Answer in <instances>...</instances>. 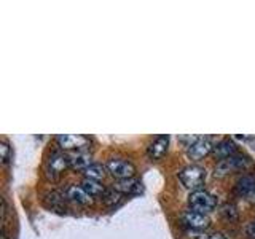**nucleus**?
Returning <instances> with one entry per match:
<instances>
[{
  "label": "nucleus",
  "mask_w": 255,
  "mask_h": 239,
  "mask_svg": "<svg viewBox=\"0 0 255 239\" xmlns=\"http://www.w3.org/2000/svg\"><path fill=\"white\" fill-rule=\"evenodd\" d=\"M107 169L114 175L115 179L123 180V179H132L135 174V166L123 158H112L107 161Z\"/></svg>",
  "instance_id": "20e7f679"
},
{
  "label": "nucleus",
  "mask_w": 255,
  "mask_h": 239,
  "mask_svg": "<svg viewBox=\"0 0 255 239\" xmlns=\"http://www.w3.org/2000/svg\"><path fill=\"white\" fill-rule=\"evenodd\" d=\"M249 166H251L249 158H246L243 155H233L217 163V166H215V175L222 177V175H227L230 172L246 169V167H249Z\"/></svg>",
  "instance_id": "7ed1b4c3"
},
{
  "label": "nucleus",
  "mask_w": 255,
  "mask_h": 239,
  "mask_svg": "<svg viewBox=\"0 0 255 239\" xmlns=\"http://www.w3.org/2000/svg\"><path fill=\"white\" fill-rule=\"evenodd\" d=\"M212 150H214V145H212L211 139L198 137L195 142H191L187 145V156L190 159H195V161H198V159H203L204 156L209 155Z\"/></svg>",
  "instance_id": "39448f33"
},
{
  "label": "nucleus",
  "mask_w": 255,
  "mask_h": 239,
  "mask_svg": "<svg viewBox=\"0 0 255 239\" xmlns=\"http://www.w3.org/2000/svg\"><path fill=\"white\" fill-rule=\"evenodd\" d=\"M222 215H223V217H225L227 220H236V217H238L236 207H235L233 204H227V206L222 209Z\"/></svg>",
  "instance_id": "a211bd4d"
},
{
  "label": "nucleus",
  "mask_w": 255,
  "mask_h": 239,
  "mask_svg": "<svg viewBox=\"0 0 255 239\" xmlns=\"http://www.w3.org/2000/svg\"><path fill=\"white\" fill-rule=\"evenodd\" d=\"M114 188L118 191V193H135L140 188V183L132 179H123V180H117L114 183Z\"/></svg>",
  "instance_id": "4468645a"
},
{
  "label": "nucleus",
  "mask_w": 255,
  "mask_h": 239,
  "mask_svg": "<svg viewBox=\"0 0 255 239\" xmlns=\"http://www.w3.org/2000/svg\"><path fill=\"white\" fill-rule=\"evenodd\" d=\"M58 143L66 150H83L91 143V139L83 134H61L58 135Z\"/></svg>",
  "instance_id": "423d86ee"
},
{
  "label": "nucleus",
  "mask_w": 255,
  "mask_h": 239,
  "mask_svg": "<svg viewBox=\"0 0 255 239\" xmlns=\"http://www.w3.org/2000/svg\"><path fill=\"white\" fill-rule=\"evenodd\" d=\"M83 174L86 175V179H93V180H101L106 175V167L102 164L93 163L91 166H88L86 169L83 171Z\"/></svg>",
  "instance_id": "dca6fc26"
},
{
  "label": "nucleus",
  "mask_w": 255,
  "mask_h": 239,
  "mask_svg": "<svg viewBox=\"0 0 255 239\" xmlns=\"http://www.w3.org/2000/svg\"><path fill=\"white\" fill-rule=\"evenodd\" d=\"M254 187H255L254 175H243V177L236 182V193L243 198H247Z\"/></svg>",
  "instance_id": "ddd939ff"
},
{
  "label": "nucleus",
  "mask_w": 255,
  "mask_h": 239,
  "mask_svg": "<svg viewBox=\"0 0 255 239\" xmlns=\"http://www.w3.org/2000/svg\"><path fill=\"white\" fill-rule=\"evenodd\" d=\"M91 153L88 150H78L77 153L70 155V166L74 169H86L88 166H91Z\"/></svg>",
  "instance_id": "9b49d317"
},
{
  "label": "nucleus",
  "mask_w": 255,
  "mask_h": 239,
  "mask_svg": "<svg viewBox=\"0 0 255 239\" xmlns=\"http://www.w3.org/2000/svg\"><path fill=\"white\" fill-rule=\"evenodd\" d=\"M2 161L3 164L8 163V159H10V145H8V142L6 140H2Z\"/></svg>",
  "instance_id": "6ab92c4d"
},
{
  "label": "nucleus",
  "mask_w": 255,
  "mask_h": 239,
  "mask_svg": "<svg viewBox=\"0 0 255 239\" xmlns=\"http://www.w3.org/2000/svg\"><path fill=\"white\" fill-rule=\"evenodd\" d=\"M214 156L217 158V159H227L230 156H233L235 155V151H236V143L233 140H230V139H223L220 140L217 145L214 147Z\"/></svg>",
  "instance_id": "9d476101"
},
{
  "label": "nucleus",
  "mask_w": 255,
  "mask_h": 239,
  "mask_svg": "<svg viewBox=\"0 0 255 239\" xmlns=\"http://www.w3.org/2000/svg\"><path fill=\"white\" fill-rule=\"evenodd\" d=\"M70 164V156L61 153V151H56L50 156L46 163V174L48 177H58V175L66 169V167Z\"/></svg>",
  "instance_id": "0eeeda50"
},
{
  "label": "nucleus",
  "mask_w": 255,
  "mask_h": 239,
  "mask_svg": "<svg viewBox=\"0 0 255 239\" xmlns=\"http://www.w3.org/2000/svg\"><path fill=\"white\" fill-rule=\"evenodd\" d=\"M246 235H247V238L255 239V219L251 220V222L246 225Z\"/></svg>",
  "instance_id": "412c9836"
},
{
  "label": "nucleus",
  "mask_w": 255,
  "mask_h": 239,
  "mask_svg": "<svg viewBox=\"0 0 255 239\" xmlns=\"http://www.w3.org/2000/svg\"><path fill=\"white\" fill-rule=\"evenodd\" d=\"M82 188L86 191L90 196H99V195H104V185H101L99 180H93V179H85L82 182Z\"/></svg>",
  "instance_id": "2eb2a0df"
},
{
  "label": "nucleus",
  "mask_w": 255,
  "mask_h": 239,
  "mask_svg": "<svg viewBox=\"0 0 255 239\" xmlns=\"http://www.w3.org/2000/svg\"><path fill=\"white\" fill-rule=\"evenodd\" d=\"M207 239H227L223 235H220V233H214V235H211Z\"/></svg>",
  "instance_id": "5701e85b"
},
{
  "label": "nucleus",
  "mask_w": 255,
  "mask_h": 239,
  "mask_svg": "<svg viewBox=\"0 0 255 239\" xmlns=\"http://www.w3.org/2000/svg\"><path fill=\"white\" fill-rule=\"evenodd\" d=\"M182 220L187 227L193 228V230H204L209 227V217H207L206 214L193 211V209L183 212Z\"/></svg>",
  "instance_id": "6e6552de"
},
{
  "label": "nucleus",
  "mask_w": 255,
  "mask_h": 239,
  "mask_svg": "<svg viewBox=\"0 0 255 239\" xmlns=\"http://www.w3.org/2000/svg\"><path fill=\"white\" fill-rule=\"evenodd\" d=\"M188 204L193 211L198 212H209L212 211L215 204H217V199H215L214 195H211L209 191L206 190H196V191H191L190 196H188Z\"/></svg>",
  "instance_id": "f03ea898"
},
{
  "label": "nucleus",
  "mask_w": 255,
  "mask_h": 239,
  "mask_svg": "<svg viewBox=\"0 0 255 239\" xmlns=\"http://www.w3.org/2000/svg\"><path fill=\"white\" fill-rule=\"evenodd\" d=\"M167 147H169V135H166V134L158 135V137H155L153 140L150 142L148 156L151 159H161L166 155Z\"/></svg>",
  "instance_id": "1a4fd4ad"
},
{
  "label": "nucleus",
  "mask_w": 255,
  "mask_h": 239,
  "mask_svg": "<svg viewBox=\"0 0 255 239\" xmlns=\"http://www.w3.org/2000/svg\"><path fill=\"white\" fill-rule=\"evenodd\" d=\"M46 198L50 199V206H53V207H58L64 201V198L61 195H58V193H50Z\"/></svg>",
  "instance_id": "aec40b11"
},
{
  "label": "nucleus",
  "mask_w": 255,
  "mask_h": 239,
  "mask_svg": "<svg viewBox=\"0 0 255 239\" xmlns=\"http://www.w3.org/2000/svg\"><path fill=\"white\" fill-rule=\"evenodd\" d=\"M102 201L106 204H115V203L120 201V193L115 188L106 190V191H104V195H102Z\"/></svg>",
  "instance_id": "f3484780"
},
{
  "label": "nucleus",
  "mask_w": 255,
  "mask_h": 239,
  "mask_svg": "<svg viewBox=\"0 0 255 239\" xmlns=\"http://www.w3.org/2000/svg\"><path fill=\"white\" fill-rule=\"evenodd\" d=\"M66 196L70 201H75L78 204H88L91 201L90 195H88L82 187H77V185H69L66 188Z\"/></svg>",
  "instance_id": "f8f14e48"
},
{
  "label": "nucleus",
  "mask_w": 255,
  "mask_h": 239,
  "mask_svg": "<svg viewBox=\"0 0 255 239\" xmlns=\"http://www.w3.org/2000/svg\"><path fill=\"white\" fill-rule=\"evenodd\" d=\"M206 177H207L206 169L198 164H190L187 167H183V169L179 172V179L182 182V185L188 190H193V191L201 190V187L206 182Z\"/></svg>",
  "instance_id": "f257e3e1"
},
{
  "label": "nucleus",
  "mask_w": 255,
  "mask_h": 239,
  "mask_svg": "<svg viewBox=\"0 0 255 239\" xmlns=\"http://www.w3.org/2000/svg\"><path fill=\"white\" fill-rule=\"evenodd\" d=\"M246 199H247V201H249V203L255 204V187L252 188V191H251V193H249V196H247Z\"/></svg>",
  "instance_id": "4be33fe9"
}]
</instances>
